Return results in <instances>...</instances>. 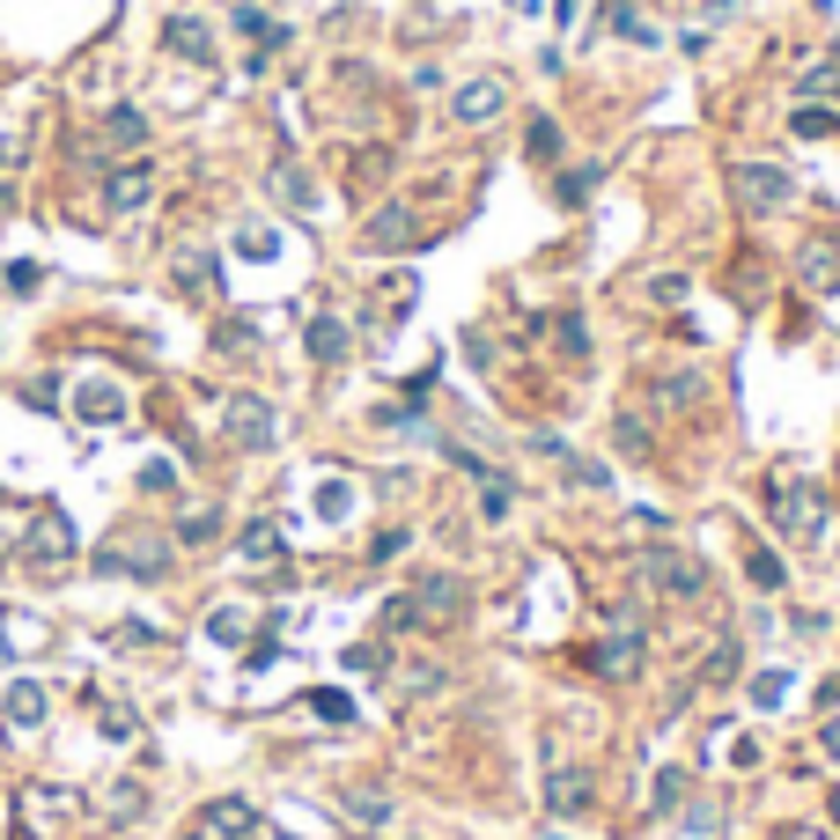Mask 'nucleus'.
<instances>
[{"label":"nucleus","mask_w":840,"mask_h":840,"mask_svg":"<svg viewBox=\"0 0 840 840\" xmlns=\"http://www.w3.org/2000/svg\"><path fill=\"white\" fill-rule=\"evenodd\" d=\"M207 634H214V642H244V612H214V619H207Z\"/></svg>","instance_id":"35"},{"label":"nucleus","mask_w":840,"mask_h":840,"mask_svg":"<svg viewBox=\"0 0 840 840\" xmlns=\"http://www.w3.org/2000/svg\"><path fill=\"white\" fill-rule=\"evenodd\" d=\"M273 192L288 199L296 214H318V192H310V177H302L296 163H273Z\"/></svg>","instance_id":"18"},{"label":"nucleus","mask_w":840,"mask_h":840,"mask_svg":"<svg viewBox=\"0 0 840 840\" xmlns=\"http://www.w3.org/2000/svg\"><path fill=\"white\" fill-rule=\"evenodd\" d=\"M8 207H15V185H0V214H8Z\"/></svg>","instance_id":"44"},{"label":"nucleus","mask_w":840,"mask_h":840,"mask_svg":"<svg viewBox=\"0 0 840 840\" xmlns=\"http://www.w3.org/2000/svg\"><path fill=\"white\" fill-rule=\"evenodd\" d=\"M155 192V170L148 163H125V170H111V185H103V199H111V214H141Z\"/></svg>","instance_id":"9"},{"label":"nucleus","mask_w":840,"mask_h":840,"mask_svg":"<svg viewBox=\"0 0 840 840\" xmlns=\"http://www.w3.org/2000/svg\"><path fill=\"white\" fill-rule=\"evenodd\" d=\"M545 804H553V811H561V818L590 811V774H583V766H561V774L545 782Z\"/></svg>","instance_id":"13"},{"label":"nucleus","mask_w":840,"mask_h":840,"mask_svg":"<svg viewBox=\"0 0 840 840\" xmlns=\"http://www.w3.org/2000/svg\"><path fill=\"white\" fill-rule=\"evenodd\" d=\"M207 826L229 833V840H251V804H236V796H229V804H207Z\"/></svg>","instance_id":"21"},{"label":"nucleus","mask_w":840,"mask_h":840,"mask_svg":"<svg viewBox=\"0 0 840 840\" xmlns=\"http://www.w3.org/2000/svg\"><path fill=\"white\" fill-rule=\"evenodd\" d=\"M103 141H111V148H141V141H148V119H141L133 103H119V111L103 119Z\"/></svg>","instance_id":"19"},{"label":"nucleus","mask_w":840,"mask_h":840,"mask_svg":"<svg viewBox=\"0 0 840 840\" xmlns=\"http://www.w3.org/2000/svg\"><path fill=\"white\" fill-rule=\"evenodd\" d=\"M826 752H840V716H833V722H826Z\"/></svg>","instance_id":"43"},{"label":"nucleus","mask_w":840,"mask_h":840,"mask_svg":"<svg viewBox=\"0 0 840 840\" xmlns=\"http://www.w3.org/2000/svg\"><path fill=\"white\" fill-rule=\"evenodd\" d=\"M796 177L774 170V163H730V199H738L744 214H774V207H789Z\"/></svg>","instance_id":"2"},{"label":"nucleus","mask_w":840,"mask_h":840,"mask_svg":"<svg viewBox=\"0 0 840 840\" xmlns=\"http://www.w3.org/2000/svg\"><path fill=\"white\" fill-rule=\"evenodd\" d=\"M81 420H89V428H119V420H125V398L111 391V384H89V391H81Z\"/></svg>","instance_id":"17"},{"label":"nucleus","mask_w":840,"mask_h":840,"mask_svg":"<svg viewBox=\"0 0 840 840\" xmlns=\"http://www.w3.org/2000/svg\"><path fill=\"white\" fill-rule=\"evenodd\" d=\"M244 561L251 568H273V561H280V531H273V523H251L244 531Z\"/></svg>","instance_id":"22"},{"label":"nucleus","mask_w":840,"mask_h":840,"mask_svg":"<svg viewBox=\"0 0 840 840\" xmlns=\"http://www.w3.org/2000/svg\"><path fill=\"white\" fill-rule=\"evenodd\" d=\"M501 103H509V89H501V81H465L450 111H457V125H487V119L501 111Z\"/></svg>","instance_id":"12"},{"label":"nucleus","mask_w":840,"mask_h":840,"mask_svg":"<svg viewBox=\"0 0 840 840\" xmlns=\"http://www.w3.org/2000/svg\"><path fill=\"white\" fill-rule=\"evenodd\" d=\"M346 811H354V818H391V796H369V789H354V796H346Z\"/></svg>","instance_id":"33"},{"label":"nucleus","mask_w":840,"mask_h":840,"mask_svg":"<svg viewBox=\"0 0 840 840\" xmlns=\"http://www.w3.org/2000/svg\"><path fill=\"white\" fill-rule=\"evenodd\" d=\"M369 251H398V244H413V207H384V214H369Z\"/></svg>","instance_id":"14"},{"label":"nucleus","mask_w":840,"mask_h":840,"mask_svg":"<svg viewBox=\"0 0 840 840\" xmlns=\"http://www.w3.org/2000/svg\"><path fill=\"white\" fill-rule=\"evenodd\" d=\"M619 450H627V457H649V420H619Z\"/></svg>","instance_id":"30"},{"label":"nucleus","mask_w":840,"mask_h":840,"mask_svg":"<svg viewBox=\"0 0 840 840\" xmlns=\"http://www.w3.org/2000/svg\"><path fill=\"white\" fill-rule=\"evenodd\" d=\"M236 30H244V37H251L258 52H280V45H288V30H280V23H266L258 8H236Z\"/></svg>","instance_id":"20"},{"label":"nucleus","mask_w":840,"mask_h":840,"mask_svg":"<svg viewBox=\"0 0 840 840\" xmlns=\"http://www.w3.org/2000/svg\"><path fill=\"white\" fill-rule=\"evenodd\" d=\"M766 509H774V523H782L789 539H818V531H826V495H818L811 479H774Z\"/></svg>","instance_id":"1"},{"label":"nucleus","mask_w":840,"mask_h":840,"mask_svg":"<svg viewBox=\"0 0 840 840\" xmlns=\"http://www.w3.org/2000/svg\"><path fill=\"white\" fill-rule=\"evenodd\" d=\"M509 479H501V472H487V479H479V509H487V517H509Z\"/></svg>","instance_id":"25"},{"label":"nucleus","mask_w":840,"mask_h":840,"mask_svg":"<svg viewBox=\"0 0 840 840\" xmlns=\"http://www.w3.org/2000/svg\"><path fill=\"white\" fill-rule=\"evenodd\" d=\"M457 597H465V583H457V575H428V583H420L413 590V605H420V619H435V612H457Z\"/></svg>","instance_id":"15"},{"label":"nucleus","mask_w":840,"mask_h":840,"mask_svg":"<svg viewBox=\"0 0 840 840\" xmlns=\"http://www.w3.org/2000/svg\"><path fill=\"white\" fill-rule=\"evenodd\" d=\"M222 428H229V435H236L244 450H273V406H266V398L236 391V398L222 406Z\"/></svg>","instance_id":"4"},{"label":"nucleus","mask_w":840,"mask_h":840,"mask_svg":"<svg viewBox=\"0 0 840 840\" xmlns=\"http://www.w3.org/2000/svg\"><path fill=\"white\" fill-rule=\"evenodd\" d=\"M693 391H700V384H693V376H664V384H656V398H664V406H671V398H678V406H686Z\"/></svg>","instance_id":"39"},{"label":"nucleus","mask_w":840,"mask_h":840,"mask_svg":"<svg viewBox=\"0 0 840 840\" xmlns=\"http://www.w3.org/2000/svg\"><path fill=\"white\" fill-rule=\"evenodd\" d=\"M141 487H148V495H170L177 472H170V465H141Z\"/></svg>","instance_id":"38"},{"label":"nucleus","mask_w":840,"mask_h":840,"mask_svg":"<svg viewBox=\"0 0 840 840\" xmlns=\"http://www.w3.org/2000/svg\"><path fill=\"white\" fill-rule=\"evenodd\" d=\"M553 340H561V354H568V362H583V354H590V332H583V318H575V310H561V318H553Z\"/></svg>","instance_id":"23"},{"label":"nucleus","mask_w":840,"mask_h":840,"mask_svg":"<svg viewBox=\"0 0 840 840\" xmlns=\"http://www.w3.org/2000/svg\"><path fill=\"white\" fill-rule=\"evenodd\" d=\"M553 192H561V207H583V199L597 192V170H568L561 185H553Z\"/></svg>","instance_id":"28"},{"label":"nucleus","mask_w":840,"mask_h":840,"mask_svg":"<svg viewBox=\"0 0 840 840\" xmlns=\"http://www.w3.org/2000/svg\"><path fill=\"white\" fill-rule=\"evenodd\" d=\"M163 45H170L177 59H192V67H207V59H214V37H207V23H199V15H170V23H163Z\"/></svg>","instance_id":"11"},{"label":"nucleus","mask_w":840,"mask_h":840,"mask_svg":"<svg viewBox=\"0 0 840 840\" xmlns=\"http://www.w3.org/2000/svg\"><path fill=\"white\" fill-rule=\"evenodd\" d=\"M833 818H840V789H833Z\"/></svg>","instance_id":"45"},{"label":"nucleus","mask_w":840,"mask_h":840,"mask_svg":"<svg viewBox=\"0 0 840 840\" xmlns=\"http://www.w3.org/2000/svg\"><path fill=\"white\" fill-rule=\"evenodd\" d=\"M782 693H789V678H782V671H760V678H752V700H760V708H774Z\"/></svg>","instance_id":"32"},{"label":"nucleus","mask_w":840,"mask_h":840,"mask_svg":"<svg viewBox=\"0 0 840 840\" xmlns=\"http://www.w3.org/2000/svg\"><path fill=\"white\" fill-rule=\"evenodd\" d=\"M523 148L539 155V163H553V155H561V125H553V119H531V125H523Z\"/></svg>","instance_id":"24"},{"label":"nucleus","mask_w":840,"mask_h":840,"mask_svg":"<svg viewBox=\"0 0 840 840\" xmlns=\"http://www.w3.org/2000/svg\"><path fill=\"white\" fill-rule=\"evenodd\" d=\"M642 568H649V583H656V590H671L678 605H700V597H708V568L693 561L686 545H649Z\"/></svg>","instance_id":"3"},{"label":"nucleus","mask_w":840,"mask_h":840,"mask_svg":"<svg viewBox=\"0 0 840 840\" xmlns=\"http://www.w3.org/2000/svg\"><path fill=\"white\" fill-rule=\"evenodd\" d=\"M744 575H752L760 590H782V561H774V553H744Z\"/></svg>","instance_id":"29"},{"label":"nucleus","mask_w":840,"mask_h":840,"mask_svg":"<svg viewBox=\"0 0 840 840\" xmlns=\"http://www.w3.org/2000/svg\"><path fill=\"white\" fill-rule=\"evenodd\" d=\"M391 664V649L384 642H362V649H346V671H384Z\"/></svg>","instance_id":"31"},{"label":"nucleus","mask_w":840,"mask_h":840,"mask_svg":"<svg viewBox=\"0 0 840 840\" xmlns=\"http://www.w3.org/2000/svg\"><path fill=\"white\" fill-rule=\"evenodd\" d=\"M15 840H37V833H15Z\"/></svg>","instance_id":"46"},{"label":"nucleus","mask_w":840,"mask_h":840,"mask_svg":"<svg viewBox=\"0 0 840 840\" xmlns=\"http://www.w3.org/2000/svg\"><path fill=\"white\" fill-rule=\"evenodd\" d=\"M163 561H170V553H163L155 539H141V553H97L103 575H111V568H125V575H163Z\"/></svg>","instance_id":"16"},{"label":"nucleus","mask_w":840,"mask_h":840,"mask_svg":"<svg viewBox=\"0 0 840 840\" xmlns=\"http://www.w3.org/2000/svg\"><path fill=\"white\" fill-rule=\"evenodd\" d=\"M37 280H45V273L30 266V258H15V266H8V288H15V296H37Z\"/></svg>","instance_id":"36"},{"label":"nucleus","mask_w":840,"mask_h":840,"mask_svg":"<svg viewBox=\"0 0 840 840\" xmlns=\"http://www.w3.org/2000/svg\"><path fill=\"white\" fill-rule=\"evenodd\" d=\"M302 346H310V362H318V369H340V362H346V324L332 318V310H318V318H310V332H302Z\"/></svg>","instance_id":"10"},{"label":"nucleus","mask_w":840,"mask_h":840,"mask_svg":"<svg viewBox=\"0 0 840 840\" xmlns=\"http://www.w3.org/2000/svg\"><path fill=\"white\" fill-rule=\"evenodd\" d=\"M590 671H597V678H634V671H642V627L627 619L612 642H605V649L590 656Z\"/></svg>","instance_id":"6"},{"label":"nucleus","mask_w":840,"mask_h":840,"mask_svg":"<svg viewBox=\"0 0 840 840\" xmlns=\"http://www.w3.org/2000/svg\"><path fill=\"white\" fill-rule=\"evenodd\" d=\"M45 708H52V693L37 686V678H15V686L0 693V716H8V730H37V722H45Z\"/></svg>","instance_id":"8"},{"label":"nucleus","mask_w":840,"mask_h":840,"mask_svg":"<svg viewBox=\"0 0 840 840\" xmlns=\"http://www.w3.org/2000/svg\"><path fill=\"white\" fill-rule=\"evenodd\" d=\"M678 796H686V774H656V811H671Z\"/></svg>","instance_id":"37"},{"label":"nucleus","mask_w":840,"mask_h":840,"mask_svg":"<svg viewBox=\"0 0 840 840\" xmlns=\"http://www.w3.org/2000/svg\"><path fill=\"white\" fill-rule=\"evenodd\" d=\"M236 244H244V258H273V236H266V229H244Z\"/></svg>","instance_id":"42"},{"label":"nucleus","mask_w":840,"mask_h":840,"mask_svg":"<svg viewBox=\"0 0 840 840\" xmlns=\"http://www.w3.org/2000/svg\"><path fill=\"white\" fill-rule=\"evenodd\" d=\"M649 296H656V302H678V296H686V280H678V273H656V280H649Z\"/></svg>","instance_id":"40"},{"label":"nucleus","mask_w":840,"mask_h":840,"mask_svg":"<svg viewBox=\"0 0 840 840\" xmlns=\"http://www.w3.org/2000/svg\"><path fill=\"white\" fill-rule=\"evenodd\" d=\"M310 716H324V722H354V700H346V693H310Z\"/></svg>","instance_id":"26"},{"label":"nucleus","mask_w":840,"mask_h":840,"mask_svg":"<svg viewBox=\"0 0 840 840\" xmlns=\"http://www.w3.org/2000/svg\"><path fill=\"white\" fill-rule=\"evenodd\" d=\"M67 561H75V523L59 509H45L30 523V568H67Z\"/></svg>","instance_id":"5"},{"label":"nucleus","mask_w":840,"mask_h":840,"mask_svg":"<svg viewBox=\"0 0 840 840\" xmlns=\"http://www.w3.org/2000/svg\"><path fill=\"white\" fill-rule=\"evenodd\" d=\"M833 111H811V103H804V111H796V119H789V133H804V141H826V133H833Z\"/></svg>","instance_id":"27"},{"label":"nucleus","mask_w":840,"mask_h":840,"mask_svg":"<svg viewBox=\"0 0 840 840\" xmlns=\"http://www.w3.org/2000/svg\"><path fill=\"white\" fill-rule=\"evenodd\" d=\"M214 531H222V517H207V509H199V517H185V523H177V539H185V545L214 539Z\"/></svg>","instance_id":"34"},{"label":"nucleus","mask_w":840,"mask_h":840,"mask_svg":"<svg viewBox=\"0 0 840 840\" xmlns=\"http://www.w3.org/2000/svg\"><path fill=\"white\" fill-rule=\"evenodd\" d=\"M398 553H406V531H384V539L369 545V561H398Z\"/></svg>","instance_id":"41"},{"label":"nucleus","mask_w":840,"mask_h":840,"mask_svg":"<svg viewBox=\"0 0 840 840\" xmlns=\"http://www.w3.org/2000/svg\"><path fill=\"white\" fill-rule=\"evenodd\" d=\"M796 273H804V288L833 296V288H840V244H833V236H811V244L796 251Z\"/></svg>","instance_id":"7"}]
</instances>
